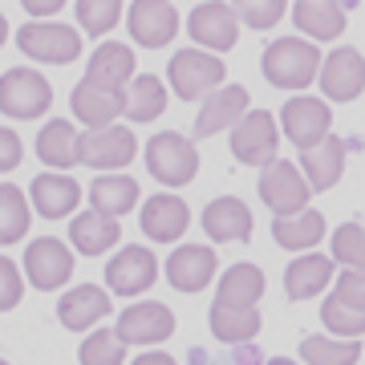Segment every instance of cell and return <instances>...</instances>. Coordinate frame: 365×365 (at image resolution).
Returning a JSON list of instances; mask_svg holds the SVG:
<instances>
[{"instance_id": "29", "label": "cell", "mask_w": 365, "mask_h": 365, "mask_svg": "<svg viewBox=\"0 0 365 365\" xmlns=\"http://www.w3.org/2000/svg\"><path fill=\"white\" fill-rule=\"evenodd\" d=\"M118 235H122L118 220H110L102 211L73 215V223H69V244H73L81 256H102V252H110L118 244Z\"/></svg>"}, {"instance_id": "14", "label": "cell", "mask_w": 365, "mask_h": 365, "mask_svg": "<svg viewBox=\"0 0 365 365\" xmlns=\"http://www.w3.org/2000/svg\"><path fill=\"white\" fill-rule=\"evenodd\" d=\"M29 203H33L41 220H66L81 203V182L69 179L66 170H45L29 187Z\"/></svg>"}, {"instance_id": "24", "label": "cell", "mask_w": 365, "mask_h": 365, "mask_svg": "<svg viewBox=\"0 0 365 365\" xmlns=\"http://www.w3.org/2000/svg\"><path fill=\"white\" fill-rule=\"evenodd\" d=\"M329 284H333V256H321V252L297 256L284 272V297L288 300H313Z\"/></svg>"}, {"instance_id": "27", "label": "cell", "mask_w": 365, "mask_h": 365, "mask_svg": "<svg viewBox=\"0 0 365 365\" xmlns=\"http://www.w3.org/2000/svg\"><path fill=\"white\" fill-rule=\"evenodd\" d=\"M292 21L304 37L317 41H337L345 33V9L341 0H297L292 4Z\"/></svg>"}, {"instance_id": "25", "label": "cell", "mask_w": 365, "mask_h": 365, "mask_svg": "<svg viewBox=\"0 0 365 365\" xmlns=\"http://www.w3.org/2000/svg\"><path fill=\"white\" fill-rule=\"evenodd\" d=\"M130 78H134V49L122 45V41H106L90 57V69H86V81L98 86V90L122 93V86H130Z\"/></svg>"}, {"instance_id": "30", "label": "cell", "mask_w": 365, "mask_h": 365, "mask_svg": "<svg viewBox=\"0 0 365 365\" xmlns=\"http://www.w3.org/2000/svg\"><path fill=\"white\" fill-rule=\"evenodd\" d=\"M138 203V182L130 175H102L90 182V207L118 220V215H130Z\"/></svg>"}, {"instance_id": "26", "label": "cell", "mask_w": 365, "mask_h": 365, "mask_svg": "<svg viewBox=\"0 0 365 365\" xmlns=\"http://www.w3.org/2000/svg\"><path fill=\"white\" fill-rule=\"evenodd\" d=\"M37 155L49 170H69L81 163V134L73 130V122L66 118H53L45 122L37 134Z\"/></svg>"}, {"instance_id": "28", "label": "cell", "mask_w": 365, "mask_h": 365, "mask_svg": "<svg viewBox=\"0 0 365 365\" xmlns=\"http://www.w3.org/2000/svg\"><path fill=\"white\" fill-rule=\"evenodd\" d=\"M321 235H325V215L313 211V207H300V211H292V215H276L272 220V240L288 252L317 248Z\"/></svg>"}, {"instance_id": "46", "label": "cell", "mask_w": 365, "mask_h": 365, "mask_svg": "<svg viewBox=\"0 0 365 365\" xmlns=\"http://www.w3.org/2000/svg\"><path fill=\"white\" fill-rule=\"evenodd\" d=\"M4 41H9V21L0 16V45H4Z\"/></svg>"}, {"instance_id": "11", "label": "cell", "mask_w": 365, "mask_h": 365, "mask_svg": "<svg viewBox=\"0 0 365 365\" xmlns=\"http://www.w3.org/2000/svg\"><path fill=\"white\" fill-rule=\"evenodd\" d=\"M114 333L126 345H163L175 333V313L158 300H138L130 309H122Z\"/></svg>"}, {"instance_id": "40", "label": "cell", "mask_w": 365, "mask_h": 365, "mask_svg": "<svg viewBox=\"0 0 365 365\" xmlns=\"http://www.w3.org/2000/svg\"><path fill=\"white\" fill-rule=\"evenodd\" d=\"M235 16L252 29H272L280 16H284L288 0H232Z\"/></svg>"}, {"instance_id": "15", "label": "cell", "mask_w": 365, "mask_h": 365, "mask_svg": "<svg viewBox=\"0 0 365 365\" xmlns=\"http://www.w3.org/2000/svg\"><path fill=\"white\" fill-rule=\"evenodd\" d=\"M321 90L329 102H353L365 90V57L353 45L333 49L321 61Z\"/></svg>"}, {"instance_id": "6", "label": "cell", "mask_w": 365, "mask_h": 365, "mask_svg": "<svg viewBox=\"0 0 365 365\" xmlns=\"http://www.w3.org/2000/svg\"><path fill=\"white\" fill-rule=\"evenodd\" d=\"M16 45L25 57L45 61V66H69L81 53V33L69 25H53V21H33L16 33Z\"/></svg>"}, {"instance_id": "39", "label": "cell", "mask_w": 365, "mask_h": 365, "mask_svg": "<svg viewBox=\"0 0 365 365\" xmlns=\"http://www.w3.org/2000/svg\"><path fill=\"white\" fill-rule=\"evenodd\" d=\"M333 264L365 268V223H341L333 232Z\"/></svg>"}, {"instance_id": "13", "label": "cell", "mask_w": 365, "mask_h": 365, "mask_svg": "<svg viewBox=\"0 0 365 365\" xmlns=\"http://www.w3.org/2000/svg\"><path fill=\"white\" fill-rule=\"evenodd\" d=\"M106 280L114 292L122 297H138L146 288L158 280V260L150 248H138V244H126V248H118V256L106 264Z\"/></svg>"}, {"instance_id": "4", "label": "cell", "mask_w": 365, "mask_h": 365, "mask_svg": "<svg viewBox=\"0 0 365 365\" xmlns=\"http://www.w3.org/2000/svg\"><path fill=\"white\" fill-rule=\"evenodd\" d=\"M146 170L167 187H187L199 175V150L191 138L175 130H163L146 143Z\"/></svg>"}, {"instance_id": "20", "label": "cell", "mask_w": 365, "mask_h": 365, "mask_svg": "<svg viewBox=\"0 0 365 365\" xmlns=\"http://www.w3.org/2000/svg\"><path fill=\"white\" fill-rule=\"evenodd\" d=\"M244 114H248V90H244V86H220V90L207 93L203 106H199L195 134L199 138H211V134L235 126Z\"/></svg>"}, {"instance_id": "7", "label": "cell", "mask_w": 365, "mask_h": 365, "mask_svg": "<svg viewBox=\"0 0 365 365\" xmlns=\"http://www.w3.org/2000/svg\"><path fill=\"white\" fill-rule=\"evenodd\" d=\"M309 195H313V187L309 179L300 175L297 163H284V158H272L260 175V199L276 215H292V211L309 207Z\"/></svg>"}, {"instance_id": "48", "label": "cell", "mask_w": 365, "mask_h": 365, "mask_svg": "<svg viewBox=\"0 0 365 365\" xmlns=\"http://www.w3.org/2000/svg\"><path fill=\"white\" fill-rule=\"evenodd\" d=\"M0 365H9V361H0Z\"/></svg>"}, {"instance_id": "9", "label": "cell", "mask_w": 365, "mask_h": 365, "mask_svg": "<svg viewBox=\"0 0 365 365\" xmlns=\"http://www.w3.org/2000/svg\"><path fill=\"white\" fill-rule=\"evenodd\" d=\"M25 276L33 288L53 292V288H61L73 276V252L61 240H53V235H37L25 248Z\"/></svg>"}, {"instance_id": "10", "label": "cell", "mask_w": 365, "mask_h": 365, "mask_svg": "<svg viewBox=\"0 0 365 365\" xmlns=\"http://www.w3.org/2000/svg\"><path fill=\"white\" fill-rule=\"evenodd\" d=\"M187 33L195 41L199 49H232L235 41H240V16H235L232 4H223V0H207V4H199L191 9L187 16Z\"/></svg>"}, {"instance_id": "34", "label": "cell", "mask_w": 365, "mask_h": 365, "mask_svg": "<svg viewBox=\"0 0 365 365\" xmlns=\"http://www.w3.org/2000/svg\"><path fill=\"white\" fill-rule=\"evenodd\" d=\"M264 297V272L256 264H232L220 280V304H240V309H252L256 300Z\"/></svg>"}, {"instance_id": "41", "label": "cell", "mask_w": 365, "mask_h": 365, "mask_svg": "<svg viewBox=\"0 0 365 365\" xmlns=\"http://www.w3.org/2000/svg\"><path fill=\"white\" fill-rule=\"evenodd\" d=\"M25 292V280H21V268H16L9 256H0V313L16 309V300Z\"/></svg>"}, {"instance_id": "32", "label": "cell", "mask_w": 365, "mask_h": 365, "mask_svg": "<svg viewBox=\"0 0 365 365\" xmlns=\"http://www.w3.org/2000/svg\"><path fill=\"white\" fill-rule=\"evenodd\" d=\"M211 333L223 341V345H244L260 333V313L256 304L252 309H240V304H211Z\"/></svg>"}, {"instance_id": "35", "label": "cell", "mask_w": 365, "mask_h": 365, "mask_svg": "<svg viewBox=\"0 0 365 365\" xmlns=\"http://www.w3.org/2000/svg\"><path fill=\"white\" fill-rule=\"evenodd\" d=\"M300 361L304 365H357L361 361V345H353L345 337H304Z\"/></svg>"}, {"instance_id": "16", "label": "cell", "mask_w": 365, "mask_h": 365, "mask_svg": "<svg viewBox=\"0 0 365 365\" xmlns=\"http://www.w3.org/2000/svg\"><path fill=\"white\" fill-rule=\"evenodd\" d=\"M134 155H138V138L126 126H102V130L81 134V163H90L98 170L126 167Z\"/></svg>"}, {"instance_id": "23", "label": "cell", "mask_w": 365, "mask_h": 365, "mask_svg": "<svg viewBox=\"0 0 365 365\" xmlns=\"http://www.w3.org/2000/svg\"><path fill=\"white\" fill-rule=\"evenodd\" d=\"M106 313H110V292L98 288V284L69 288L66 297H61V304H57V321L66 329H73V333H86V329L98 325Z\"/></svg>"}, {"instance_id": "18", "label": "cell", "mask_w": 365, "mask_h": 365, "mask_svg": "<svg viewBox=\"0 0 365 365\" xmlns=\"http://www.w3.org/2000/svg\"><path fill=\"white\" fill-rule=\"evenodd\" d=\"M203 232H207L215 244H244V240H252V211H248V203L235 199V195L211 199L207 211H203Z\"/></svg>"}, {"instance_id": "8", "label": "cell", "mask_w": 365, "mask_h": 365, "mask_svg": "<svg viewBox=\"0 0 365 365\" xmlns=\"http://www.w3.org/2000/svg\"><path fill=\"white\" fill-rule=\"evenodd\" d=\"M280 126H284L288 143L297 146V150H309V146H317L329 134L333 110H329V102H321V98L297 93V98L284 102V110H280Z\"/></svg>"}, {"instance_id": "45", "label": "cell", "mask_w": 365, "mask_h": 365, "mask_svg": "<svg viewBox=\"0 0 365 365\" xmlns=\"http://www.w3.org/2000/svg\"><path fill=\"white\" fill-rule=\"evenodd\" d=\"M130 365H179L170 353H158V349H150V353H143L138 361H130Z\"/></svg>"}, {"instance_id": "36", "label": "cell", "mask_w": 365, "mask_h": 365, "mask_svg": "<svg viewBox=\"0 0 365 365\" xmlns=\"http://www.w3.org/2000/svg\"><path fill=\"white\" fill-rule=\"evenodd\" d=\"M321 321H325L329 333H337V337H345V341H357L365 333V309H357V304H349V300H341L337 292L321 304Z\"/></svg>"}, {"instance_id": "33", "label": "cell", "mask_w": 365, "mask_h": 365, "mask_svg": "<svg viewBox=\"0 0 365 365\" xmlns=\"http://www.w3.org/2000/svg\"><path fill=\"white\" fill-rule=\"evenodd\" d=\"M29 223H33V207H29L25 191L13 182H0V248L25 240Z\"/></svg>"}, {"instance_id": "21", "label": "cell", "mask_w": 365, "mask_h": 365, "mask_svg": "<svg viewBox=\"0 0 365 365\" xmlns=\"http://www.w3.org/2000/svg\"><path fill=\"white\" fill-rule=\"evenodd\" d=\"M122 98H126V90H98L81 78L69 93V106H73V118L86 130H102V126H114V118L122 114Z\"/></svg>"}, {"instance_id": "19", "label": "cell", "mask_w": 365, "mask_h": 365, "mask_svg": "<svg viewBox=\"0 0 365 365\" xmlns=\"http://www.w3.org/2000/svg\"><path fill=\"white\" fill-rule=\"evenodd\" d=\"M138 223H143V232L155 240V244H175V240H182V232H187V223H191V211H187V203H182L179 195H150L143 203V215H138Z\"/></svg>"}, {"instance_id": "2", "label": "cell", "mask_w": 365, "mask_h": 365, "mask_svg": "<svg viewBox=\"0 0 365 365\" xmlns=\"http://www.w3.org/2000/svg\"><path fill=\"white\" fill-rule=\"evenodd\" d=\"M53 106V86L41 78L37 69L16 66L0 78V114L16 118V122H33L45 118Z\"/></svg>"}, {"instance_id": "44", "label": "cell", "mask_w": 365, "mask_h": 365, "mask_svg": "<svg viewBox=\"0 0 365 365\" xmlns=\"http://www.w3.org/2000/svg\"><path fill=\"white\" fill-rule=\"evenodd\" d=\"M61 4L66 0H21V9L29 16H53V13H61Z\"/></svg>"}, {"instance_id": "22", "label": "cell", "mask_w": 365, "mask_h": 365, "mask_svg": "<svg viewBox=\"0 0 365 365\" xmlns=\"http://www.w3.org/2000/svg\"><path fill=\"white\" fill-rule=\"evenodd\" d=\"M341 170H345V138L337 134H325L317 146L300 150V175L309 179L313 191H329L341 179Z\"/></svg>"}, {"instance_id": "43", "label": "cell", "mask_w": 365, "mask_h": 365, "mask_svg": "<svg viewBox=\"0 0 365 365\" xmlns=\"http://www.w3.org/2000/svg\"><path fill=\"white\" fill-rule=\"evenodd\" d=\"M21 138H16V130H9V126H0V175L4 170H13V167H21Z\"/></svg>"}, {"instance_id": "37", "label": "cell", "mask_w": 365, "mask_h": 365, "mask_svg": "<svg viewBox=\"0 0 365 365\" xmlns=\"http://www.w3.org/2000/svg\"><path fill=\"white\" fill-rule=\"evenodd\" d=\"M78 361L81 365H122L126 361V341L118 337L114 329H93L90 337L81 341Z\"/></svg>"}, {"instance_id": "5", "label": "cell", "mask_w": 365, "mask_h": 365, "mask_svg": "<svg viewBox=\"0 0 365 365\" xmlns=\"http://www.w3.org/2000/svg\"><path fill=\"white\" fill-rule=\"evenodd\" d=\"M276 146H280V126L268 110H248L232 126V155L244 167H268L276 158Z\"/></svg>"}, {"instance_id": "1", "label": "cell", "mask_w": 365, "mask_h": 365, "mask_svg": "<svg viewBox=\"0 0 365 365\" xmlns=\"http://www.w3.org/2000/svg\"><path fill=\"white\" fill-rule=\"evenodd\" d=\"M264 78L272 81L276 90H304L317 81V69H321V53H317L313 41L304 37H280L264 49Z\"/></svg>"}, {"instance_id": "47", "label": "cell", "mask_w": 365, "mask_h": 365, "mask_svg": "<svg viewBox=\"0 0 365 365\" xmlns=\"http://www.w3.org/2000/svg\"><path fill=\"white\" fill-rule=\"evenodd\" d=\"M268 365H297V361H288V357H272Z\"/></svg>"}, {"instance_id": "3", "label": "cell", "mask_w": 365, "mask_h": 365, "mask_svg": "<svg viewBox=\"0 0 365 365\" xmlns=\"http://www.w3.org/2000/svg\"><path fill=\"white\" fill-rule=\"evenodd\" d=\"M167 78H170V86H175V93H179L182 102H203L207 93H215L223 86L227 69H223V61L215 57V53L182 49V53L170 57Z\"/></svg>"}, {"instance_id": "31", "label": "cell", "mask_w": 365, "mask_h": 365, "mask_svg": "<svg viewBox=\"0 0 365 365\" xmlns=\"http://www.w3.org/2000/svg\"><path fill=\"white\" fill-rule=\"evenodd\" d=\"M163 110H167V86L155 73H134L122 98V114L130 122H155Z\"/></svg>"}, {"instance_id": "38", "label": "cell", "mask_w": 365, "mask_h": 365, "mask_svg": "<svg viewBox=\"0 0 365 365\" xmlns=\"http://www.w3.org/2000/svg\"><path fill=\"white\" fill-rule=\"evenodd\" d=\"M122 16V0H78V21L81 33L90 37H106Z\"/></svg>"}, {"instance_id": "17", "label": "cell", "mask_w": 365, "mask_h": 365, "mask_svg": "<svg viewBox=\"0 0 365 365\" xmlns=\"http://www.w3.org/2000/svg\"><path fill=\"white\" fill-rule=\"evenodd\" d=\"M215 252L203 248V244H182V248L170 252L167 260V280L179 292H203V288L215 280Z\"/></svg>"}, {"instance_id": "12", "label": "cell", "mask_w": 365, "mask_h": 365, "mask_svg": "<svg viewBox=\"0 0 365 365\" xmlns=\"http://www.w3.org/2000/svg\"><path fill=\"white\" fill-rule=\"evenodd\" d=\"M126 29L143 49H163L179 33V13L170 0H134L126 13Z\"/></svg>"}, {"instance_id": "42", "label": "cell", "mask_w": 365, "mask_h": 365, "mask_svg": "<svg viewBox=\"0 0 365 365\" xmlns=\"http://www.w3.org/2000/svg\"><path fill=\"white\" fill-rule=\"evenodd\" d=\"M337 297L357 304V309H365V268H345L337 276Z\"/></svg>"}]
</instances>
